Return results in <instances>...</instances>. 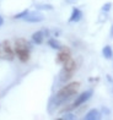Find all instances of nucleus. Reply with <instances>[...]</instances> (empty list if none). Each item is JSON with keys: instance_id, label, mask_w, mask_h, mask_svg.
Returning a JSON list of instances; mask_svg holds the SVG:
<instances>
[{"instance_id": "obj_3", "label": "nucleus", "mask_w": 113, "mask_h": 120, "mask_svg": "<svg viewBox=\"0 0 113 120\" xmlns=\"http://www.w3.org/2000/svg\"><path fill=\"white\" fill-rule=\"evenodd\" d=\"M43 15L38 11H33V12H30L26 15V17L23 19L25 21H27V22H32V23H36V22H41V21H43Z\"/></svg>"}, {"instance_id": "obj_22", "label": "nucleus", "mask_w": 113, "mask_h": 120, "mask_svg": "<svg viewBox=\"0 0 113 120\" xmlns=\"http://www.w3.org/2000/svg\"><path fill=\"white\" fill-rule=\"evenodd\" d=\"M112 91H113V88H112Z\"/></svg>"}, {"instance_id": "obj_2", "label": "nucleus", "mask_w": 113, "mask_h": 120, "mask_svg": "<svg viewBox=\"0 0 113 120\" xmlns=\"http://www.w3.org/2000/svg\"><path fill=\"white\" fill-rule=\"evenodd\" d=\"M91 96H92V91H91V90H90V91H85V92H82V93L76 98V101L74 102L73 108H78L79 105L84 104V103H85L86 101H89V99H90Z\"/></svg>"}, {"instance_id": "obj_11", "label": "nucleus", "mask_w": 113, "mask_h": 120, "mask_svg": "<svg viewBox=\"0 0 113 120\" xmlns=\"http://www.w3.org/2000/svg\"><path fill=\"white\" fill-rule=\"evenodd\" d=\"M15 48H19V49H30V44L25 39H16Z\"/></svg>"}, {"instance_id": "obj_1", "label": "nucleus", "mask_w": 113, "mask_h": 120, "mask_svg": "<svg viewBox=\"0 0 113 120\" xmlns=\"http://www.w3.org/2000/svg\"><path fill=\"white\" fill-rule=\"evenodd\" d=\"M79 86H80L79 82H73V83H69L66 86H64L62 90H59L58 93L52 98L51 104H49L51 105L49 110H52V108L54 109V108L59 107L60 104H63V103H65L68 99H70V98L78 92Z\"/></svg>"}, {"instance_id": "obj_14", "label": "nucleus", "mask_w": 113, "mask_h": 120, "mask_svg": "<svg viewBox=\"0 0 113 120\" xmlns=\"http://www.w3.org/2000/svg\"><path fill=\"white\" fill-rule=\"evenodd\" d=\"M48 45H49L51 48H53V49H62L63 48L62 44L59 43V41H57L55 38H51V39L48 41Z\"/></svg>"}, {"instance_id": "obj_18", "label": "nucleus", "mask_w": 113, "mask_h": 120, "mask_svg": "<svg viewBox=\"0 0 113 120\" xmlns=\"http://www.w3.org/2000/svg\"><path fill=\"white\" fill-rule=\"evenodd\" d=\"M111 8H112V4L111 3H106L103 6H102V11H105V12H108L109 10H111Z\"/></svg>"}, {"instance_id": "obj_12", "label": "nucleus", "mask_w": 113, "mask_h": 120, "mask_svg": "<svg viewBox=\"0 0 113 120\" xmlns=\"http://www.w3.org/2000/svg\"><path fill=\"white\" fill-rule=\"evenodd\" d=\"M102 54H103V56L106 59H112L113 58V49L109 45H106L102 49Z\"/></svg>"}, {"instance_id": "obj_6", "label": "nucleus", "mask_w": 113, "mask_h": 120, "mask_svg": "<svg viewBox=\"0 0 113 120\" xmlns=\"http://www.w3.org/2000/svg\"><path fill=\"white\" fill-rule=\"evenodd\" d=\"M82 17V12L81 10H79L78 8H74L73 9V12L70 15V19H69V21L70 22H78V21H80Z\"/></svg>"}, {"instance_id": "obj_5", "label": "nucleus", "mask_w": 113, "mask_h": 120, "mask_svg": "<svg viewBox=\"0 0 113 120\" xmlns=\"http://www.w3.org/2000/svg\"><path fill=\"white\" fill-rule=\"evenodd\" d=\"M3 49H4V54H5V58L11 60L14 58V52L11 49V45H10V42L9 41H5L3 43Z\"/></svg>"}, {"instance_id": "obj_17", "label": "nucleus", "mask_w": 113, "mask_h": 120, "mask_svg": "<svg viewBox=\"0 0 113 120\" xmlns=\"http://www.w3.org/2000/svg\"><path fill=\"white\" fill-rule=\"evenodd\" d=\"M75 116H74V114H71V113H68V114H65V115H63L60 119L62 120H73Z\"/></svg>"}, {"instance_id": "obj_4", "label": "nucleus", "mask_w": 113, "mask_h": 120, "mask_svg": "<svg viewBox=\"0 0 113 120\" xmlns=\"http://www.w3.org/2000/svg\"><path fill=\"white\" fill-rule=\"evenodd\" d=\"M15 53H16V55L19 56V59L21 60V61H23V63H26L30 59V49H19V48H15Z\"/></svg>"}, {"instance_id": "obj_20", "label": "nucleus", "mask_w": 113, "mask_h": 120, "mask_svg": "<svg viewBox=\"0 0 113 120\" xmlns=\"http://www.w3.org/2000/svg\"><path fill=\"white\" fill-rule=\"evenodd\" d=\"M3 23H4V19L0 16V26H3Z\"/></svg>"}, {"instance_id": "obj_10", "label": "nucleus", "mask_w": 113, "mask_h": 120, "mask_svg": "<svg viewBox=\"0 0 113 120\" xmlns=\"http://www.w3.org/2000/svg\"><path fill=\"white\" fill-rule=\"evenodd\" d=\"M71 76H73V71H69V70H65V69H63L62 70V72H60V81L62 82H66V81H69L71 79Z\"/></svg>"}, {"instance_id": "obj_21", "label": "nucleus", "mask_w": 113, "mask_h": 120, "mask_svg": "<svg viewBox=\"0 0 113 120\" xmlns=\"http://www.w3.org/2000/svg\"><path fill=\"white\" fill-rule=\"evenodd\" d=\"M109 34H111V37L113 38V25H112V28H111V32H109Z\"/></svg>"}, {"instance_id": "obj_15", "label": "nucleus", "mask_w": 113, "mask_h": 120, "mask_svg": "<svg viewBox=\"0 0 113 120\" xmlns=\"http://www.w3.org/2000/svg\"><path fill=\"white\" fill-rule=\"evenodd\" d=\"M36 6L38 10H52L53 9V6L49 4H37Z\"/></svg>"}, {"instance_id": "obj_9", "label": "nucleus", "mask_w": 113, "mask_h": 120, "mask_svg": "<svg viewBox=\"0 0 113 120\" xmlns=\"http://www.w3.org/2000/svg\"><path fill=\"white\" fill-rule=\"evenodd\" d=\"M69 59H70V53H69L68 50H63L62 53H59V54H58L57 61H58V63H60V64H64V63H66Z\"/></svg>"}, {"instance_id": "obj_16", "label": "nucleus", "mask_w": 113, "mask_h": 120, "mask_svg": "<svg viewBox=\"0 0 113 120\" xmlns=\"http://www.w3.org/2000/svg\"><path fill=\"white\" fill-rule=\"evenodd\" d=\"M28 14V10H25V11H22V12H20V14H16L15 15V17L14 19H25L26 17V15H27Z\"/></svg>"}, {"instance_id": "obj_7", "label": "nucleus", "mask_w": 113, "mask_h": 120, "mask_svg": "<svg viewBox=\"0 0 113 120\" xmlns=\"http://www.w3.org/2000/svg\"><path fill=\"white\" fill-rule=\"evenodd\" d=\"M43 39H44V33H43V31H37L32 34V42H33L35 44H41L43 42Z\"/></svg>"}, {"instance_id": "obj_13", "label": "nucleus", "mask_w": 113, "mask_h": 120, "mask_svg": "<svg viewBox=\"0 0 113 120\" xmlns=\"http://www.w3.org/2000/svg\"><path fill=\"white\" fill-rule=\"evenodd\" d=\"M75 68H76V65H75V61H74V60L70 58V59H69L66 63H64V68H63V69L69 70V71H73V72H74Z\"/></svg>"}, {"instance_id": "obj_8", "label": "nucleus", "mask_w": 113, "mask_h": 120, "mask_svg": "<svg viewBox=\"0 0 113 120\" xmlns=\"http://www.w3.org/2000/svg\"><path fill=\"white\" fill-rule=\"evenodd\" d=\"M100 116H101V113L97 109H91L85 115V119L86 120H96V119H100Z\"/></svg>"}, {"instance_id": "obj_19", "label": "nucleus", "mask_w": 113, "mask_h": 120, "mask_svg": "<svg viewBox=\"0 0 113 120\" xmlns=\"http://www.w3.org/2000/svg\"><path fill=\"white\" fill-rule=\"evenodd\" d=\"M102 112H103V113H106V114H109V110H108L107 108H103V109H102Z\"/></svg>"}]
</instances>
